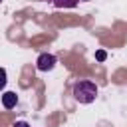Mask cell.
I'll list each match as a JSON object with an SVG mask.
<instances>
[{"instance_id":"5","label":"cell","mask_w":127,"mask_h":127,"mask_svg":"<svg viewBox=\"0 0 127 127\" xmlns=\"http://www.w3.org/2000/svg\"><path fill=\"white\" fill-rule=\"evenodd\" d=\"M6 81H8V77H6V69L0 67V91L6 87Z\"/></svg>"},{"instance_id":"1","label":"cell","mask_w":127,"mask_h":127,"mask_svg":"<svg viewBox=\"0 0 127 127\" xmlns=\"http://www.w3.org/2000/svg\"><path fill=\"white\" fill-rule=\"evenodd\" d=\"M73 99L79 101V103H91L97 95V85L89 79H81L73 85Z\"/></svg>"},{"instance_id":"2","label":"cell","mask_w":127,"mask_h":127,"mask_svg":"<svg viewBox=\"0 0 127 127\" xmlns=\"http://www.w3.org/2000/svg\"><path fill=\"white\" fill-rule=\"evenodd\" d=\"M56 64H58V60H56L54 54H40L38 60H36V67L40 71H50V69L56 67Z\"/></svg>"},{"instance_id":"9","label":"cell","mask_w":127,"mask_h":127,"mask_svg":"<svg viewBox=\"0 0 127 127\" xmlns=\"http://www.w3.org/2000/svg\"><path fill=\"white\" fill-rule=\"evenodd\" d=\"M0 2H2V0H0Z\"/></svg>"},{"instance_id":"8","label":"cell","mask_w":127,"mask_h":127,"mask_svg":"<svg viewBox=\"0 0 127 127\" xmlns=\"http://www.w3.org/2000/svg\"><path fill=\"white\" fill-rule=\"evenodd\" d=\"M77 2H87V0H77Z\"/></svg>"},{"instance_id":"3","label":"cell","mask_w":127,"mask_h":127,"mask_svg":"<svg viewBox=\"0 0 127 127\" xmlns=\"http://www.w3.org/2000/svg\"><path fill=\"white\" fill-rule=\"evenodd\" d=\"M16 103H18V95H16L14 91H6V93L2 95V105H4L6 109H14Z\"/></svg>"},{"instance_id":"7","label":"cell","mask_w":127,"mask_h":127,"mask_svg":"<svg viewBox=\"0 0 127 127\" xmlns=\"http://www.w3.org/2000/svg\"><path fill=\"white\" fill-rule=\"evenodd\" d=\"M14 127H30V125H28L26 121H16V123H14Z\"/></svg>"},{"instance_id":"6","label":"cell","mask_w":127,"mask_h":127,"mask_svg":"<svg viewBox=\"0 0 127 127\" xmlns=\"http://www.w3.org/2000/svg\"><path fill=\"white\" fill-rule=\"evenodd\" d=\"M95 58H97V60H99V62H103V60H105V58H107V54H105V52H103V50H99V52H97V54H95Z\"/></svg>"},{"instance_id":"4","label":"cell","mask_w":127,"mask_h":127,"mask_svg":"<svg viewBox=\"0 0 127 127\" xmlns=\"http://www.w3.org/2000/svg\"><path fill=\"white\" fill-rule=\"evenodd\" d=\"M54 4L58 8H73L77 4V0H54Z\"/></svg>"}]
</instances>
